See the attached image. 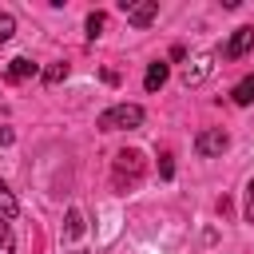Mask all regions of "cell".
Returning <instances> with one entry per match:
<instances>
[{
    "instance_id": "6da1fadb",
    "label": "cell",
    "mask_w": 254,
    "mask_h": 254,
    "mask_svg": "<svg viewBox=\"0 0 254 254\" xmlns=\"http://www.w3.org/2000/svg\"><path fill=\"white\" fill-rule=\"evenodd\" d=\"M143 119H147V111L139 103H115V107L99 111L95 127L99 131H135V127H143Z\"/></svg>"
},
{
    "instance_id": "7a4b0ae2",
    "label": "cell",
    "mask_w": 254,
    "mask_h": 254,
    "mask_svg": "<svg viewBox=\"0 0 254 254\" xmlns=\"http://www.w3.org/2000/svg\"><path fill=\"white\" fill-rule=\"evenodd\" d=\"M226 147H230V135H226L222 127H206V131L194 135V155H198V159H214V155H222Z\"/></svg>"
},
{
    "instance_id": "3957f363",
    "label": "cell",
    "mask_w": 254,
    "mask_h": 254,
    "mask_svg": "<svg viewBox=\"0 0 254 254\" xmlns=\"http://www.w3.org/2000/svg\"><path fill=\"white\" fill-rule=\"evenodd\" d=\"M139 175H143L139 151H119V155H115V187L123 190V179H127V187H131V183H139Z\"/></svg>"
},
{
    "instance_id": "277c9868",
    "label": "cell",
    "mask_w": 254,
    "mask_h": 254,
    "mask_svg": "<svg viewBox=\"0 0 254 254\" xmlns=\"http://www.w3.org/2000/svg\"><path fill=\"white\" fill-rule=\"evenodd\" d=\"M119 12L127 16V24H135V28H147V24L159 16V4H155V0H139V4L123 0V4H119Z\"/></svg>"
},
{
    "instance_id": "5b68a950",
    "label": "cell",
    "mask_w": 254,
    "mask_h": 254,
    "mask_svg": "<svg viewBox=\"0 0 254 254\" xmlns=\"http://www.w3.org/2000/svg\"><path fill=\"white\" fill-rule=\"evenodd\" d=\"M250 48H254V24H242V28H234V36H230V44L222 48V56H226V60H242Z\"/></svg>"
},
{
    "instance_id": "8992f818",
    "label": "cell",
    "mask_w": 254,
    "mask_h": 254,
    "mask_svg": "<svg viewBox=\"0 0 254 254\" xmlns=\"http://www.w3.org/2000/svg\"><path fill=\"white\" fill-rule=\"evenodd\" d=\"M36 71H40V67H36L32 60H24V56H16V60L8 64V71H4V79H8V83H24V79H32Z\"/></svg>"
},
{
    "instance_id": "52a82bcc",
    "label": "cell",
    "mask_w": 254,
    "mask_h": 254,
    "mask_svg": "<svg viewBox=\"0 0 254 254\" xmlns=\"http://www.w3.org/2000/svg\"><path fill=\"white\" fill-rule=\"evenodd\" d=\"M167 75H171V67H167L163 60H155V64H147V75H143V87H147V91H159V87L167 83Z\"/></svg>"
},
{
    "instance_id": "ba28073f",
    "label": "cell",
    "mask_w": 254,
    "mask_h": 254,
    "mask_svg": "<svg viewBox=\"0 0 254 254\" xmlns=\"http://www.w3.org/2000/svg\"><path fill=\"white\" fill-rule=\"evenodd\" d=\"M230 103H238V107H250V103H254V75H242V79L230 87Z\"/></svg>"
},
{
    "instance_id": "9c48e42d",
    "label": "cell",
    "mask_w": 254,
    "mask_h": 254,
    "mask_svg": "<svg viewBox=\"0 0 254 254\" xmlns=\"http://www.w3.org/2000/svg\"><path fill=\"white\" fill-rule=\"evenodd\" d=\"M0 214H4L8 222H12L16 214H20V202H16V194L8 190V183H4V179H0Z\"/></svg>"
},
{
    "instance_id": "30bf717a",
    "label": "cell",
    "mask_w": 254,
    "mask_h": 254,
    "mask_svg": "<svg viewBox=\"0 0 254 254\" xmlns=\"http://www.w3.org/2000/svg\"><path fill=\"white\" fill-rule=\"evenodd\" d=\"M0 254H16V238H12V222L0 214Z\"/></svg>"
},
{
    "instance_id": "8fae6325",
    "label": "cell",
    "mask_w": 254,
    "mask_h": 254,
    "mask_svg": "<svg viewBox=\"0 0 254 254\" xmlns=\"http://www.w3.org/2000/svg\"><path fill=\"white\" fill-rule=\"evenodd\" d=\"M206 71H210V60H198V67H187L183 83H187V87H190V83H202V79H206Z\"/></svg>"
},
{
    "instance_id": "7c38bea8",
    "label": "cell",
    "mask_w": 254,
    "mask_h": 254,
    "mask_svg": "<svg viewBox=\"0 0 254 254\" xmlns=\"http://www.w3.org/2000/svg\"><path fill=\"white\" fill-rule=\"evenodd\" d=\"M12 32H16V16L12 12H0V44H8Z\"/></svg>"
},
{
    "instance_id": "4fadbf2b",
    "label": "cell",
    "mask_w": 254,
    "mask_h": 254,
    "mask_svg": "<svg viewBox=\"0 0 254 254\" xmlns=\"http://www.w3.org/2000/svg\"><path fill=\"white\" fill-rule=\"evenodd\" d=\"M103 24H107V16H103V12H91V16H87V40H95V36L103 32Z\"/></svg>"
},
{
    "instance_id": "5bb4252c",
    "label": "cell",
    "mask_w": 254,
    "mask_h": 254,
    "mask_svg": "<svg viewBox=\"0 0 254 254\" xmlns=\"http://www.w3.org/2000/svg\"><path fill=\"white\" fill-rule=\"evenodd\" d=\"M60 79H67V64H52V67H44V83H60Z\"/></svg>"
},
{
    "instance_id": "9a60e30c",
    "label": "cell",
    "mask_w": 254,
    "mask_h": 254,
    "mask_svg": "<svg viewBox=\"0 0 254 254\" xmlns=\"http://www.w3.org/2000/svg\"><path fill=\"white\" fill-rule=\"evenodd\" d=\"M79 234H83V214L67 210V238H79Z\"/></svg>"
},
{
    "instance_id": "2e32d148",
    "label": "cell",
    "mask_w": 254,
    "mask_h": 254,
    "mask_svg": "<svg viewBox=\"0 0 254 254\" xmlns=\"http://www.w3.org/2000/svg\"><path fill=\"white\" fill-rule=\"evenodd\" d=\"M246 222H254V179L246 183Z\"/></svg>"
},
{
    "instance_id": "e0dca14e",
    "label": "cell",
    "mask_w": 254,
    "mask_h": 254,
    "mask_svg": "<svg viewBox=\"0 0 254 254\" xmlns=\"http://www.w3.org/2000/svg\"><path fill=\"white\" fill-rule=\"evenodd\" d=\"M159 175H163V179H171V175H175V167H171V155H163V163H159Z\"/></svg>"
}]
</instances>
